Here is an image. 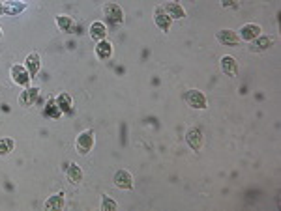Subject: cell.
Instances as JSON below:
<instances>
[{
	"label": "cell",
	"instance_id": "obj_3",
	"mask_svg": "<svg viewBox=\"0 0 281 211\" xmlns=\"http://www.w3.org/2000/svg\"><path fill=\"white\" fill-rule=\"evenodd\" d=\"M186 142H187V146H189L191 150L199 152V150L203 148V144H205V137H203V131L199 129V127H191V129L186 133Z\"/></svg>",
	"mask_w": 281,
	"mask_h": 211
},
{
	"label": "cell",
	"instance_id": "obj_12",
	"mask_svg": "<svg viewBox=\"0 0 281 211\" xmlns=\"http://www.w3.org/2000/svg\"><path fill=\"white\" fill-rule=\"evenodd\" d=\"M2 6H4V13L8 15H21L26 10V4L23 0H6Z\"/></svg>",
	"mask_w": 281,
	"mask_h": 211
},
{
	"label": "cell",
	"instance_id": "obj_11",
	"mask_svg": "<svg viewBox=\"0 0 281 211\" xmlns=\"http://www.w3.org/2000/svg\"><path fill=\"white\" fill-rule=\"evenodd\" d=\"M220 66H221V71H223L227 77H236V75H238V62L232 58V56H223Z\"/></svg>",
	"mask_w": 281,
	"mask_h": 211
},
{
	"label": "cell",
	"instance_id": "obj_14",
	"mask_svg": "<svg viewBox=\"0 0 281 211\" xmlns=\"http://www.w3.org/2000/svg\"><path fill=\"white\" fill-rule=\"evenodd\" d=\"M163 10L167 12V15H169L171 19H184V17H186V12H184V8L178 2H167V4L163 6Z\"/></svg>",
	"mask_w": 281,
	"mask_h": 211
},
{
	"label": "cell",
	"instance_id": "obj_4",
	"mask_svg": "<svg viewBox=\"0 0 281 211\" xmlns=\"http://www.w3.org/2000/svg\"><path fill=\"white\" fill-rule=\"evenodd\" d=\"M216 39L220 41L221 45H225V47H234V45H238V43H240V37H238V34H236L234 30H229V28H223V30H220V32L216 34Z\"/></svg>",
	"mask_w": 281,
	"mask_h": 211
},
{
	"label": "cell",
	"instance_id": "obj_5",
	"mask_svg": "<svg viewBox=\"0 0 281 211\" xmlns=\"http://www.w3.org/2000/svg\"><path fill=\"white\" fill-rule=\"evenodd\" d=\"M154 23H156V26H158L159 30H163V32H169L172 19L169 17V15H167V12L163 10V6H158V8L154 10Z\"/></svg>",
	"mask_w": 281,
	"mask_h": 211
},
{
	"label": "cell",
	"instance_id": "obj_9",
	"mask_svg": "<svg viewBox=\"0 0 281 211\" xmlns=\"http://www.w3.org/2000/svg\"><path fill=\"white\" fill-rule=\"evenodd\" d=\"M37 97H39V90L36 86H32V88H26L25 92L19 95V103L21 106H32L37 101Z\"/></svg>",
	"mask_w": 281,
	"mask_h": 211
},
{
	"label": "cell",
	"instance_id": "obj_13",
	"mask_svg": "<svg viewBox=\"0 0 281 211\" xmlns=\"http://www.w3.org/2000/svg\"><path fill=\"white\" fill-rule=\"evenodd\" d=\"M26 71H28V75H30V79H34L37 75V71H39V54L37 53H30L28 56H26Z\"/></svg>",
	"mask_w": 281,
	"mask_h": 211
},
{
	"label": "cell",
	"instance_id": "obj_28",
	"mask_svg": "<svg viewBox=\"0 0 281 211\" xmlns=\"http://www.w3.org/2000/svg\"><path fill=\"white\" fill-rule=\"evenodd\" d=\"M174 2H176V0H174Z\"/></svg>",
	"mask_w": 281,
	"mask_h": 211
},
{
	"label": "cell",
	"instance_id": "obj_7",
	"mask_svg": "<svg viewBox=\"0 0 281 211\" xmlns=\"http://www.w3.org/2000/svg\"><path fill=\"white\" fill-rule=\"evenodd\" d=\"M112 181H114V185L118 189H131L133 187V177L131 174L128 172V170H118L114 177H112Z\"/></svg>",
	"mask_w": 281,
	"mask_h": 211
},
{
	"label": "cell",
	"instance_id": "obj_8",
	"mask_svg": "<svg viewBox=\"0 0 281 211\" xmlns=\"http://www.w3.org/2000/svg\"><path fill=\"white\" fill-rule=\"evenodd\" d=\"M261 35V26L255 23H249V24H244L242 28H240V39H244V41H253L255 37Z\"/></svg>",
	"mask_w": 281,
	"mask_h": 211
},
{
	"label": "cell",
	"instance_id": "obj_16",
	"mask_svg": "<svg viewBox=\"0 0 281 211\" xmlns=\"http://www.w3.org/2000/svg\"><path fill=\"white\" fill-rule=\"evenodd\" d=\"M96 54H98V58H101V60L111 58V54H112V47H111V43L107 41V39L98 41V45H96Z\"/></svg>",
	"mask_w": 281,
	"mask_h": 211
},
{
	"label": "cell",
	"instance_id": "obj_20",
	"mask_svg": "<svg viewBox=\"0 0 281 211\" xmlns=\"http://www.w3.org/2000/svg\"><path fill=\"white\" fill-rule=\"evenodd\" d=\"M68 179L72 183H79L83 179V172H81V168H79L77 163H70V166H68Z\"/></svg>",
	"mask_w": 281,
	"mask_h": 211
},
{
	"label": "cell",
	"instance_id": "obj_6",
	"mask_svg": "<svg viewBox=\"0 0 281 211\" xmlns=\"http://www.w3.org/2000/svg\"><path fill=\"white\" fill-rule=\"evenodd\" d=\"M186 103L189 106H193V108H206V97L203 92H199V90H187V94H186Z\"/></svg>",
	"mask_w": 281,
	"mask_h": 211
},
{
	"label": "cell",
	"instance_id": "obj_19",
	"mask_svg": "<svg viewBox=\"0 0 281 211\" xmlns=\"http://www.w3.org/2000/svg\"><path fill=\"white\" fill-rule=\"evenodd\" d=\"M274 43V37H268V35H259L253 39V51H266L268 47H272Z\"/></svg>",
	"mask_w": 281,
	"mask_h": 211
},
{
	"label": "cell",
	"instance_id": "obj_25",
	"mask_svg": "<svg viewBox=\"0 0 281 211\" xmlns=\"http://www.w3.org/2000/svg\"><path fill=\"white\" fill-rule=\"evenodd\" d=\"M236 2H238V0H221V6H223V8H229V6H234Z\"/></svg>",
	"mask_w": 281,
	"mask_h": 211
},
{
	"label": "cell",
	"instance_id": "obj_18",
	"mask_svg": "<svg viewBox=\"0 0 281 211\" xmlns=\"http://www.w3.org/2000/svg\"><path fill=\"white\" fill-rule=\"evenodd\" d=\"M64 204H66V200H64V194H53L47 202H45V210H55V211H60L64 208Z\"/></svg>",
	"mask_w": 281,
	"mask_h": 211
},
{
	"label": "cell",
	"instance_id": "obj_27",
	"mask_svg": "<svg viewBox=\"0 0 281 211\" xmlns=\"http://www.w3.org/2000/svg\"><path fill=\"white\" fill-rule=\"evenodd\" d=\"M0 37H2V30H0Z\"/></svg>",
	"mask_w": 281,
	"mask_h": 211
},
{
	"label": "cell",
	"instance_id": "obj_17",
	"mask_svg": "<svg viewBox=\"0 0 281 211\" xmlns=\"http://www.w3.org/2000/svg\"><path fill=\"white\" fill-rule=\"evenodd\" d=\"M105 35H107L105 24L99 23V21L92 23V26H90V37H94L96 41H101V39H105Z\"/></svg>",
	"mask_w": 281,
	"mask_h": 211
},
{
	"label": "cell",
	"instance_id": "obj_22",
	"mask_svg": "<svg viewBox=\"0 0 281 211\" xmlns=\"http://www.w3.org/2000/svg\"><path fill=\"white\" fill-rule=\"evenodd\" d=\"M56 105H58L60 110H68V108L72 106V97L68 94H60L56 97Z\"/></svg>",
	"mask_w": 281,
	"mask_h": 211
},
{
	"label": "cell",
	"instance_id": "obj_15",
	"mask_svg": "<svg viewBox=\"0 0 281 211\" xmlns=\"http://www.w3.org/2000/svg\"><path fill=\"white\" fill-rule=\"evenodd\" d=\"M56 24H58V28H60L62 32H68V34H72L75 30V21L74 17H70V15H58L56 17Z\"/></svg>",
	"mask_w": 281,
	"mask_h": 211
},
{
	"label": "cell",
	"instance_id": "obj_10",
	"mask_svg": "<svg viewBox=\"0 0 281 211\" xmlns=\"http://www.w3.org/2000/svg\"><path fill=\"white\" fill-rule=\"evenodd\" d=\"M12 79L15 84L28 86V82H30V75H28L26 68H23V66H13L12 68Z\"/></svg>",
	"mask_w": 281,
	"mask_h": 211
},
{
	"label": "cell",
	"instance_id": "obj_21",
	"mask_svg": "<svg viewBox=\"0 0 281 211\" xmlns=\"http://www.w3.org/2000/svg\"><path fill=\"white\" fill-rule=\"evenodd\" d=\"M13 148H15L13 139H0V155H8L13 152Z\"/></svg>",
	"mask_w": 281,
	"mask_h": 211
},
{
	"label": "cell",
	"instance_id": "obj_26",
	"mask_svg": "<svg viewBox=\"0 0 281 211\" xmlns=\"http://www.w3.org/2000/svg\"><path fill=\"white\" fill-rule=\"evenodd\" d=\"M4 13V6H2V2H0V15Z\"/></svg>",
	"mask_w": 281,
	"mask_h": 211
},
{
	"label": "cell",
	"instance_id": "obj_23",
	"mask_svg": "<svg viewBox=\"0 0 281 211\" xmlns=\"http://www.w3.org/2000/svg\"><path fill=\"white\" fill-rule=\"evenodd\" d=\"M116 208H118V204H116L114 200H111V196L105 194V196L101 198V210L103 211H114Z\"/></svg>",
	"mask_w": 281,
	"mask_h": 211
},
{
	"label": "cell",
	"instance_id": "obj_1",
	"mask_svg": "<svg viewBox=\"0 0 281 211\" xmlns=\"http://www.w3.org/2000/svg\"><path fill=\"white\" fill-rule=\"evenodd\" d=\"M75 148H77V152L81 153V155H86V153L90 152V150L94 148V131L90 129L83 131V133L77 137Z\"/></svg>",
	"mask_w": 281,
	"mask_h": 211
},
{
	"label": "cell",
	"instance_id": "obj_2",
	"mask_svg": "<svg viewBox=\"0 0 281 211\" xmlns=\"http://www.w3.org/2000/svg\"><path fill=\"white\" fill-rule=\"evenodd\" d=\"M103 13H105V19H107L111 24H120L124 21L122 8H120L118 4H114V2H109V4H105V8H103Z\"/></svg>",
	"mask_w": 281,
	"mask_h": 211
},
{
	"label": "cell",
	"instance_id": "obj_24",
	"mask_svg": "<svg viewBox=\"0 0 281 211\" xmlns=\"http://www.w3.org/2000/svg\"><path fill=\"white\" fill-rule=\"evenodd\" d=\"M49 114H53V116H60V108H58V106L55 108V103H53V101H49Z\"/></svg>",
	"mask_w": 281,
	"mask_h": 211
}]
</instances>
